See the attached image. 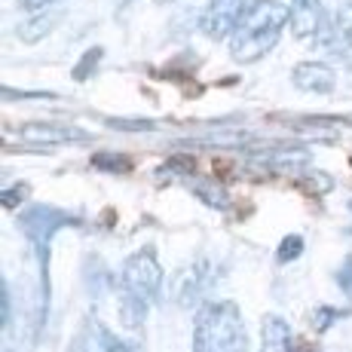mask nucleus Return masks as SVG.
<instances>
[{
    "mask_svg": "<svg viewBox=\"0 0 352 352\" xmlns=\"http://www.w3.org/2000/svg\"><path fill=\"white\" fill-rule=\"evenodd\" d=\"M334 34L337 40H352V3H343L334 16Z\"/></svg>",
    "mask_w": 352,
    "mask_h": 352,
    "instance_id": "nucleus-19",
    "label": "nucleus"
},
{
    "mask_svg": "<svg viewBox=\"0 0 352 352\" xmlns=\"http://www.w3.org/2000/svg\"><path fill=\"white\" fill-rule=\"evenodd\" d=\"M349 233H352V230H349Z\"/></svg>",
    "mask_w": 352,
    "mask_h": 352,
    "instance_id": "nucleus-29",
    "label": "nucleus"
},
{
    "mask_svg": "<svg viewBox=\"0 0 352 352\" xmlns=\"http://www.w3.org/2000/svg\"><path fill=\"white\" fill-rule=\"evenodd\" d=\"M349 166H352V157H349Z\"/></svg>",
    "mask_w": 352,
    "mask_h": 352,
    "instance_id": "nucleus-27",
    "label": "nucleus"
},
{
    "mask_svg": "<svg viewBox=\"0 0 352 352\" xmlns=\"http://www.w3.org/2000/svg\"><path fill=\"white\" fill-rule=\"evenodd\" d=\"M297 187L313 196H322V193L334 190V178H331L328 172H309V175H303V178H297Z\"/></svg>",
    "mask_w": 352,
    "mask_h": 352,
    "instance_id": "nucleus-16",
    "label": "nucleus"
},
{
    "mask_svg": "<svg viewBox=\"0 0 352 352\" xmlns=\"http://www.w3.org/2000/svg\"><path fill=\"white\" fill-rule=\"evenodd\" d=\"M25 196H28V184H16V187H6V190L0 193V202H3L6 208H19L25 202Z\"/></svg>",
    "mask_w": 352,
    "mask_h": 352,
    "instance_id": "nucleus-21",
    "label": "nucleus"
},
{
    "mask_svg": "<svg viewBox=\"0 0 352 352\" xmlns=\"http://www.w3.org/2000/svg\"><path fill=\"white\" fill-rule=\"evenodd\" d=\"M58 19H62V16H58V12H52V16H40V19H37V22L25 25V28H22V31H19V37H22V40H25V43H34V40H40V37H43V34H46V31H50V28H52V25H56V22H58Z\"/></svg>",
    "mask_w": 352,
    "mask_h": 352,
    "instance_id": "nucleus-17",
    "label": "nucleus"
},
{
    "mask_svg": "<svg viewBox=\"0 0 352 352\" xmlns=\"http://www.w3.org/2000/svg\"><path fill=\"white\" fill-rule=\"evenodd\" d=\"M123 285L132 291L135 297H141L144 303H151L162 288V270L153 252H138L126 261L123 267Z\"/></svg>",
    "mask_w": 352,
    "mask_h": 352,
    "instance_id": "nucleus-2",
    "label": "nucleus"
},
{
    "mask_svg": "<svg viewBox=\"0 0 352 352\" xmlns=\"http://www.w3.org/2000/svg\"><path fill=\"white\" fill-rule=\"evenodd\" d=\"M101 56H104V50H101V46H92V50H86L83 58L74 65V80H77V83H86V80H89L92 74L98 71Z\"/></svg>",
    "mask_w": 352,
    "mask_h": 352,
    "instance_id": "nucleus-14",
    "label": "nucleus"
},
{
    "mask_svg": "<svg viewBox=\"0 0 352 352\" xmlns=\"http://www.w3.org/2000/svg\"><path fill=\"white\" fill-rule=\"evenodd\" d=\"M193 193L199 196L206 206H212V208H227L230 206V196L227 190L221 184H208V181H199V184H193Z\"/></svg>",
    "mask_w": 352,
    "mask_h": 352,
    "instance_id": "nucleus-15",
    "label": "nucleus"
},
{
    "mask_svg": "<svg viewBox=\"0 0 352 352\" xmlns=\"http://www.w3.org/2000/svg\"><path fill=\"white\" fill-rule=\"evenodd\" d=\"M16 135L28 144H74V141H89V132L77 126L62 123H25L16 129Z\"/></svg>",
    "mask_w": 352,
    "mask_h": 352,
    "instance_id": "nucleus-5",
    "label": "nucleus"
},
{
    "mask_svg": "<svg viewBox=\"0 0 352 352\" xmlns=\"http://www.w3.org/2000/svg\"><path fill=\"white\" fill-rule=\"evenodd\" d=\"M242 12H245V0H208L206 12H202V31L212 40H221L236 31Z\"/></svg>",
    "mask_w": 352,
    "mask_h": 352,
    "instance_id": "nucleus-4",
    "label": "nucleus"
},
{
    "mask_svg": "<svg viewBox=\"0 0 352 352\" xmlns=\"http://www.w3.org/2000/svg\"><path fill=\"white\" fill-rule=\"evenodd\" d=\"M300 254H303V236H297V233L285 236V239L279 242V248H276V257H279V263L297 261Z\"/></svg>",
    "mask_w": 352,
    "mask_h": 352,
    "instance_id": "nucleus-18",
    "label": "nucleus"
},
{
    "mask_svg": "<svg viewBox=\"0 0 352 352\" xmlns=\"http://www.w3.org/2000/svg\"><path fill=\"white\" fill-rule=\"evenodd\" d=\"M349 208H352V202H349Z\"/></svg>",
    "mask_w": 352,
    "mask_h": 352,
    "instance_id": "nucleus-28",
    "label": "nucleus"
},
{
    "mask_svg": "<svg viewBox=\"0 0 352 352\" xmlns=\"http://www.w3.org/2000/svg\"><path fill=\"white\" fill-rule=\"evenodd\" d=\"M166 168H172V172H178V175H190L196 168V160L193 157H172L166 162Z\"/></svg>",
    "mask_w": 352,
    "mask_h": 352,
    "instance_id": "nucleus-23",
    "label": "nucleus"
},
{
    "mask_svg": "<svg viewBox=\"0 0 352 352\" xmlns=\"http://www.w3.org/2000/svg\"><path fill=\"white\" fill-rule=\"evenodd\" d=\"M153 3H168V0H153Z\"/></svg>",
    "mask_w": 352,
    "mask_h": 352,
    "instance_id": "nucleus-26",
    "label": "nucleus"
},
{
    "mask_svg": "<svg viewBox=\"0 0 352 352\" xmlns=\"http://www.w3.org/2000/svg\"><path fill=\"white\" fill-rule=\"evenodd\" d=\"M340 316H343V313H340V309H334V307H319V309L313 313V328H316V331H328L331 324L340 319Z\"/></svg>",
    "mask_w": 352,
    "mask_h": 352,
    "instance_id": "nucleus-20",
    "label": "nucleus"
},
{
    "mask_svg": "<svg viewBox=\"0 0 352 352\" xmlns=\"http://www.w3.org/2000/svg\"><path fill=\"white\" fill-rule=\"evenodd\" d=\"M107 126L117 129V132H147V129H153L151 120H107Z\"/></svg>",
    "mask_w": 352,
    "mask_h": 352,
    "instance_id": "nucleus-22",
    "label": "nucleus"
},
{
    "mask_svg": "<svg viewBox=\"0 0 352 352\" xmlns=\"http://www.w3.org/2000/svg\"><path fill=\"white\" fill-rule=\"evenodd\" d=\"M276 43H279V31H273V34H239V31H233V37H230V56L242 65H252V62H261Z\"/></svg>",
    "mask_w": 352,
    "mask_h": 352,
    "instance_id": "nucleus-9",
    "label": "nucleus"
},
{
    "mask_svg": "<svg viewBox=\"0 0 352 352\" xmlns=\"http://www.w3.org/2000/svg\"><path fill=\"white\" fill-rule=\"evenodd\" d=\"M208 285H212L208 263L193 261L190 267H184L178 276H175V300H178L181 307H196V303H202Z\"/></svg>",
    "mask_w": 352,
    "mask_h": 352,
    "instance_id": "nucleus-6",
    "label": "nucleus"
},
{
    "mask_svg": "<svg viewBox=\"0 0 352 352\" xmlns=\"http://www.w3.org/2000/svg\"><path fill=\"white\" fill-rule=\"evenodd\" d=\"M120 319H123L126 328L138 331L147 319V303L141 297H135L132 291H123V297H120Z\"/></svg>",
    "mask_w": 352,
    "mask_h": 352,
    "instance_id": "nucleus-12",
    "label": "nucleus"
},
{
    "mask_svg": "<svg viewBox=\"0 0 352 352\" xmlns=\"http://www.w3.org/2000/svg\"><path fill=\"white\" fill-rule=\"evenodd\" d=\"M22 6H25V10L37 12V10H43V6H50V0H22Z\"/></svg>",
    "mask_w": 352,
    "mask_h": 352,
    "instance_id": "nucleus-25",
    "label": "nucleus"
},
{
    "mask_svg": "<svg viewBox=\"0 0 352 352\" xmlns=\"http://www.w3.org/2000/svg\"><path fill=\"white\" fill-rule=\"evenodd\" d=\"M92 166L98 172H107V175H126L132 172V160L123 157L117 151H101V153H92Z\"/></svg>",
    "mask_w": 352,
    "mask_h": 352,
    "instance_id": "nucleus-13",
    "label": "nucleus"
},
{
    "mask_svg": "<svg viewBox=\"0 0 352 352\" xmlns=\"http://www.w3.org/2000/svg\"><path fill=\"white\" fill-rule=\"evenodd\" d=\"M261 352H294L291 324L282 316H267L261 324Z\"/></svg>",
    "mask_w": 352,
    "mask_h": 352,
    "instance_id": "nucleus-11",
    "label": "nucleus"
},
{
    "mask_svg": "<svg viewBox=\"0 0 352 352\" xmlns=\"http://www.w3.org/2000/svg\"><path fill=\"white\" fill-rule=\"evenodd\" d=\"M291 31L307 40L322 31V0H291Z\"/></svg>",
    "mask_w": 352,
    "mask_h": 352,
    "instance_id": "nucleus-10",
    "label": "nucleus"
},
{
    "mask_svg": "<svg viewBox=\"0 0 352 352\" xmlns=\"http://www.w3.org/2000/svg\"><path fill=\"white\" fill-rule=\"evenodd\" d=\"M248 331L233 300L202 303L193 328V352H245Z\"/></svg>",
    "mask_w": 352,
    "mask_h": 352,
    "instance_id": "nucleus-1",
    "label": "nucleus"
},
{
    "mask_svg": "<svg viewBox=\"0 0 352 352\" xmlns=\"http://www.w3.org/2000/svg\"><path fill=\"white\" fill-rule=\"evenodd\" d=\"M337 285H340L352 297V257H346V261H343V267L337 270Z\"/></svg>",
    "mask_w": 352,
    "mask_h": 352,
    "instance_id": "nucleus-24",
    "label": "nucleus"
},
{
    "mask_svg": "<svg viewBox=\"0 0 352 352\" xmlns=\"http://www.w3.org/2000/svg\"><path fill=\"white\" fill-rule=\"evenodd\" d=\"M297 89L313 92V96H328V92L337 89V74L331 65L324 62H300L291 74Z\"/></svg>",
    "mask_w": 352,
    "mask_h": 352,
    "instance_id": "nucleus-8",
    "label": "nucleus"
},
{
    "mask_svg": "<svg viewBox=\"0 0 352 352\" xmlns=\"http://www.w3.org/2000/svg\"><path fill=\"white\" fill-rule=\"evenodd\" d=\"M291 22V6L279 3V0H254L252 6H245L236 31L239 34H273L282 31Z\"/></svg>",
    "mask_w": 352,
    "mask_h": 352,
    "instance_id": "nucleus-3",
    "label": "nucleus"
},
{
    "mask_svg": "<svg viewBox=\"0 0 352 352\" xmlns=\"http://www.w3.org/2000/svg\"><path fill=\"white\" fill-rule=\"evenodd\" d=\"M77 352H141V349L135 343H126L123 337H117L104 322L89 319L83 334L77 337Z\"/></svg>",
    "mask_w": 352,
    "mask_h": 352,
    "instance_id": "nucleus-7",
    "label": "nucleus"
}]
</instances>
